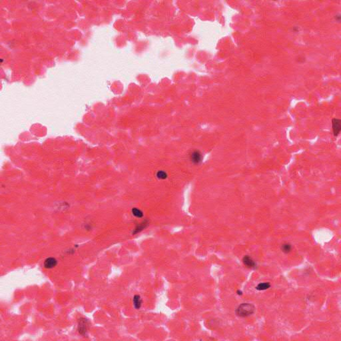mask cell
<instances>
[{
    "label": "cell",
    "instance_id": "obj_1",
    "mask_svg": "<svg viewBox=\"0 0 341 341\" xmlns=\"http://www.w3.org/2000/svg\"><path fill=\"white\" fill-rule=\"evenodd\" d=\"M255 306L254 305L249 302H244L240 304L236 309V315L239 317L245 318L253 315L255 312Z\"/></svg>",
    "mask_w": 341,
    "mask_h": 341
},
{
    "label": "cell",
    "instance_id": "obj_2",
    "mask_svg": "<svg viewBox=\"0 0 341 341\" xmlns=\"http://www.w3.org/2000/svg\"><path fill=\"white\" fill-rule=\"evenodd\" d=\"M203 159L202 153L198 150H194L189 154V160L191 163L195 165H200Z\"/></svg>",
    "mask_w": 341,
    "mask_h": 341
},
{
    "label": "cell",
    "instance_id": "obj_3",
    "mask_svg": "<svg viewBox=\"0 0 341 341\" xmlns=\"http://www.w3.org/2000/svg\"><path fill=\"white\" fill-rule=\"evenodd\" d=\"M332 127L333 135L335 137L338 136L341 130V121L339 119L335 118L332 120Z\"/></svg>",
    "mask_w": 341,
    "mask_h": 341
},
{
    "label": "cell",
    "instance_id": "obj_4",
    "mask_svg": "<svg viewBox=\"0 0 341 341\" xmlns=\"http://www.w3.org/2000/svg\"><path fill=\"white\" fill-rule=\"evenodd\" d=\"M243 264L249 268H255L257 267V263L252 257L249 255H245L243 258Z\"/></svg>",
    "mask_w": 341,
    "mask_h": 341
},
{
    "label": "cell",
    "instance_id": "obj_5",
    "mask_svg": "<svg viewBox=\"0 0 341 341\" xmlns=\"http://www.w3.org/2000/svg\"><path fill=\"white\" fill-rule=\"evenodd\" d=\"M57 260L55 258L49 257L44 262V267L46 268H52L57 265Z\"/></svg>",
    "mask_w": 341,
    "mask_h": 341
},
{
    "label": "cell",
    "instance_id": "obj_6",
    "mask_svg": "<svg viewBox=\"0 0 341 341\" xmlns=\"http://www.w3.org/2000/svg\"><path fill=\"white\" fill-rule=\"evenodd\" d=\"M148 224H149V222H148V221H147V220H145V221H143V222H141V223L139 224V225H137L136 226L135 229L133 230V234L135 235V234L141 232L148 226Z\"/></svg>",
    "mask_w": 341,
    "mask_h": 341
},
{
    "label": "cell",
    "instance_id": "obj_7",
    "mask_svg": "<svg viewBox=\"0 0 341 341\" xmlns=\"http://www.w3.org/2000/svg\"><path fill=\"white\" fill-rule=\"evenodd\" d=\"M87 321L86 319H81L79 325V332L81 335H85L87 331Z\"/></svg>",
    "mask_w": 341,
    "mask_h": 341
},
{
    "label": "cell",
    "instance_id": "obj_8",
    "mask_svg": "<svg viewBox=\"0 0 341 341\" xmlns=\"http://www.w3.org/2000/svg\"><path fill=\"white\" fill-rule=\"evenodd\" d=\"M169 177V174L165 170H158L156 173V177L160 181L166 180Z\"/></svg>",
    "mask_w": 341,
    "mask_h": 341
},
{
    "label": "cell",
    "instance_id": "obj_9",
    "mask_svg": "<svg viewBox=\"0 0 341 341\" xmlns=\"http://www.w3.org/2000/svg\"><path fill=\"white\" fill-rule=\"evenodd\" d=\"M292 247L291 245V244L288 243H283L281 245V251L283 252L284 253H289L292 251Z\"/></svg>",
    "mask_w": 341,
    "mask_h": 341
},
{
    "label": "cell",
    "instance_id": "obj_10",
    "mask_svg": "<svg viewBox=\"0 0 341 341\" xmlns=\"http://www.w3.org/2000/svg\"><path fill=\"white\" fill-rule=\"evenodd\" d=\"M271 287V284L269 282H261V283L258 284L256 287V289L258 291H265L267 289H268Z\"/></svg>",
    "mask_w": 341,
    "mask_h": 341
},
{
    "label": "cell",
    "instance_id": "obj_11",
    "mask_svg": "<svg viewBox=\"0 0 341 341\" xmlns=\"http://www.w3.org/2000/svg\"><path fill=\"white\" fill-rule=\"evenodd\" d=\"M141 303H142V301H141L140 296L135 295L133 298V305L135 308L137 309H139L141 308Z\"/></svg>",
    "mask_w": 341,
    "mask_h": 341
},
{
    "label": "cell",
    "instance_id": "obj_12",
    "mask_svg": "<svg viewBox=\"0 0 341 341\" xmlns=\"http://www.w3.org/2000/svg\"><path fill=\"white\" fill-rule=\"evenodd\" d=\"M132 214L137 218H141L143 217V213L138 208H133L132 209Z\"/></svg>",
    "mask_w": 341,
    "mask_h": 341
}]
</instances>
